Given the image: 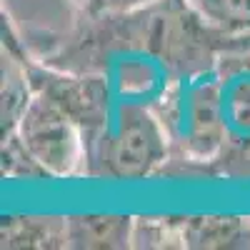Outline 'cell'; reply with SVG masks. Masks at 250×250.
<instances>
[{"label": "cell", "mask_w": 250, "mask_h": 250, "mask_svg": "<svg viewBox=\"0 0 250 250\" xmlns=\"http://www.w3.org/2000/svg\"><path fill=\"white\" fill-rule=\"evenodd\" d=\"M160 118L170 143L188 160H215L228 140L218 73L185 75L163 95Z\"/></svg>", "instance_id": "cell-1"}, {"label": "cell", "mask_w": 250, "mask_h": 250, "mask_svg": "<svg viewBox=\"0 0 250 250\" xmlns=\"http://www.w3.org/2000/svg\"><path fill=\"white\" fill-rule=\"evenodd\" d=\"M170 138L163 120L140 103H125L118 113L113 133H105L85 150L88 163H105L103 175L140 180L155 175L165 165Z\"/></svg>", "instance_id": "cell-2"}, {"label": "cell", "mask_w": 250, "mask_h": 250, "mask_svg": "<svg viewBox=\"0 0 250 250\" xmlns=\"http://www.w3.org/2000/svg\"><path fill=\"white\" fill-rule=\"evenodd\" d=\"M15 133L50 178L85 173V138L80 125L50 98L35 93Z\"/></svg>", "instance_id": "cell-3"}, {"label": "cell", "mask_w": 250, "mask_h": 250, "mask_svg": "<svg viewBox=\"0 0 250 250\" xmlns=\"http://www.w3.org/2000/svg\"><path fill=\"white\" fill-rule=\"evenodd\" d=\"M183 220V248L190 250H250V218L195 215Z\"/></svg>", "instance_id": "cell-4"}, {"label": "cell", "mask_w": 250, "mask_h": 250, "mask_svg": "<svg viewBox=\"0 0 250 250\" xmlns=\"http://www.w3.org/2000/svg\"><path fill=\"white\" fill-rule=\"evenodd\" d=\"M68 220V248L120 250L130 248L133 218L128 215H73Z\"/></svg>", "instance_id": "cell-5"}, {"label": "cell", "mask_w": 250, "mask_h": 250, "mask_svg": "<svg viewBox=\"0 0 250 250\" xmlns=\"http://www.w3.org/2000/svg\"><path fill=\"white\" fill-rule=\"evenodd\" d=\"M3 248H68V220L50 215L3 218Z\"/></svg>", "instance_id": "cell-6"}, {"label": "cell", "mask_w": 250, "mask_h": 250, "mask_svg": "<svg viewBox=\"0 0 250 250\" xmlns=\"http://www.w3.org/2000/svg\"><path fill=\"white\" fill-rule=\"evenodd\" d=\"M205 28L220 35H250V0H185Z\"/></svg>", "instance_id": "cell-7"}, {"label": "cell", "mask_w": 250, "mask_h": 250, "mask_svg": "<svg viewBox=\"0 0 250 250\" xmlns=\"http://www.w3.org/2000/svg\"><path fill=\"white\" fill-rule=\"evenodd\" d=\"M130 248H183V220L133 218Z\"/></svg>", "instance_id": "cell-8"}, {"label": "cell", "mask_w": 250, "mask_h": 250, "mask_svg": "<svg viewBox=\"0 0 250 250\" xmlns=\"http://www.w3.org/2000/svg\"><path fill=\"white\" fill-rule=\"evenodd\" d=\"M3 175L13 180H40L50 178L45 168L35 160V155L25 148L18 133L3 135Z\"/></svg>", "instance_id": "cell-9"}, {"label": "cell", "mask_w": 250, "mask_h": 250, "mask_svg": "<svg viewBox=\"0 0 250 250\" xmlns=\"http://www.w3.org/2000/svg\"><path fill=\"white\" fill-rule=\"evenodd\" d=\"M163 3V0H103L100 13H110V15H128L135 10H145V8H153Z\"/></svg>", "instance_id": "cell-10"}, {"label": "cell", "mask_w": 250, "mask_h": 250, "mask_svg": "<svg viewBox=\"0 0 250 250\" xmlns=\"http://www.w3.org/2000/svg\"><path fill=\"white\" fill-rule=\"evenodd\" d=\"M73 5L83 13H100L103 0H73Z\"/></svg>", "instance_id": "cell-11"}]
</instances>
